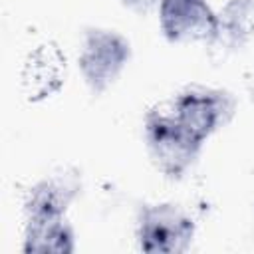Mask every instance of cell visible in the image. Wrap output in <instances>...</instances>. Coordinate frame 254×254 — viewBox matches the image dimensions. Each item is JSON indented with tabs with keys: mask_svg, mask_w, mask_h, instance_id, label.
Masks as SVG:
<instances>
[{
	"mask_svg": "<svg viewBox=\"0 0 254 254\" xmlns=\"http://www.w3.org/2000/svg\"><path fill=\"white\" fill-rule=\"evenodd\" d=\"M145 141L153 163L169 179H181L202 149V143L190 137L169 109H153L145 115Z\"/></svg>",
	"mask_w": 254,
	"mask_h": 254,
	"instance_id": "cell-1",
	"label": "cell"
},
{
	"mask_svg": "<svg viewBox=\"0 0 254 254\" xmlns=\"http://www.w3.org/2000/svg\"><path fill=\"white\" fill-rule=\"evenodd\" d=\"M131 58L129 40L109 28H89L77 54V67L93 93L105 91L123 71Z\"/></svg>",
	"mask_w": 254,
	"mask_h": 254,
	"instance_id": "cell-2",
	"label": "cell"
},
{
	"mask_svg": "<svg viewBox=\"0 0 254 254\" xmlns=\"http://www.w3.org/2000/svg\"><path fill=\"white\" fill-rule=\"evenodd\" d=\"M194 238V220L177 204H147L137 216V242L147 254L187 252Z\"/></svg>",
	"mask_w": 254,
	"mask_h": 254,
	"instance_id": "cell-3",
	"label": "cell"
},
{
	"mask_svg": "<svg viewBox=\"0 0 254 254\" xmlns=\"http://www.w3.org/2000/svg\"><path fill=\"white\" fill-rule=\"evenodd\" d=\"M232 109V97L226 91L212 87H189L169 105V113L175 121L202 145L228 121Z\"/></svg>",
	"mask_w": 254,
	"mask_h": 254,
	"instance_id": "cell-4",
	"label": "cell"
},
{
	"mask_svg": "<svg viewBox=\"0 0 254 254\" xmlns=\"http://www.w3.org/2000/svg\"><path fill=\"white\" fill-rule=\"evenodd\" d=\"M159 26L169 42H216L218 16L208 0H159Z\"/></svg>",
	"mask_w": 254,
	"mask_h": 254,
	"instance_id": "cell-5",
	"label": "cell"
},
{
	"mask_svg": "<svg viewBox=\"0 0 254 254\" xmlns=\"http://www.w3.org/2000/svg\"><path fill=\"white\" fill-rule=\"evenodd\" d=\"M79 192V177L75 173H58L36 183L26 198V220L64 218L67 206Z\"/></svg>",
	"mask_w": 254,
	"mask_h": 254,
	"instance_id": "cell-6",
	"label": "cell"
},
{
	"mask_svg": "<svg viewBox=\"0 0 254 254\" xmlns=\"http://www.w3.org/2000/svg\"><path fill=\"white\" fill-rule=\"evenodd\" d=\"M75 250V238L65 218L26 220L24 252L34 254H69Z\"/></svg>",
	"mask_w": 254,
	"mask_h": 254,
	"instance_id": "cell-7",
	"label": "cell"
},
{
	"mask_svg": "<svg viewBox=\"0 0 254 254\" xmlns=\"http://www.w3.org/2000/svg\"><path fill=\"white\" fill-rule=\"evenodd\" d=\"M218 16L216 42L238 48L254 34V0H228Z\"/></svg>",
	"mask_w": 254,
	"mask_h": 254,
	"instance_id": "cell-8",
	"label": "cell"
},
{
	"mask_svg": "<svg viewBox=\"0 0 254 254\" xmlns=\"http://www.w3.org/2000/svg\"><path fill=\"white\" fill-rule=\"evenodd\" d=\"M54 52H56L54 48L42 46L36 54L30 56V60H28V64L24 67V85L28 87V93H34L36 97H44V95L54 91V85H50V81H56L60 85L62 67L46 71V64L50 62Z\"/></svg>",
	"mask_w": 254,
	"mask_h": 254,
	"instance_id": "cell-9",
	"label": "cell"
},
{
	"mask_svg": "<svg viewBox=\"0 0 254 254\" xmlns=\"http://www.w3.org/2000/svg\"><path fill=\"white\" fill-rule=\"evenodd\" d=\"M123 6L135 10V12H147L151 10L155 4H159V0H119Z\"/></svg>",
	"mask_w": 254,
	"mask_h": 254,
	"instance_id": "cell-10",
	"label": "cell"
}]
</instances>
